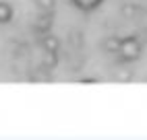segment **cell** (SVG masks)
<instances>
[{
    "instance_id": "obj_3",
    "label": "cell",
    "mask_w": 147,
    "mask_h": 140,
    "mask_svg": "<svg viewBox=\"0 0 147 140\" xmlns=\"http://www.w3.org/2000/svg\"><path fill=\"white\" fill-rule=\"evenodd\" d=\"M11 19H13V6L4 0H0V25L11 23Z\"/></svg>"
},
{
    "instance_id": "obj_1",
    "label": "cell",
    "mask_w": 147,
    "mask_h": 140,
    "mask_svg": "<svg viewBox=\"0 0 147 140\" xmlns=\"http://www.w3.org/2000/svg\"><path fill=\"white\" fill-rule=\"evenodd\" d=\"M116 54H118L120 60H124V62H135V60L141 56V43H139V39L133 37V35L122 37Z\"/></svg>"
},
{
    "instance_id": "obj_4",
    "label": "cell",
    "mask_w": 147,
    "mask_h": 140,
    "mask_svg": "<svg viewBox=\"0 0 147 140\" xmlns=\"http://www.w3.org/2000/svg\"><path fill=\"white\" fill-rule=\"evenodd\" d=\"M118 45H120V39L118 37L106 39V49H108V52H118Z\"/></svg>"
},
{
    "instance_id": "obj_2",
    "label": "cell",
    "mask_w": 147,
    "mask_h": 140,
    "mask_svg": "<svg viewBox=\"0 0 147 140\" xmlns=\"http://www.w3.org/2000/svg\"><path fill=\"white\" fill-rule=\"evenodd\" d=\"M75 8H79V11H83V13H91V11H95L97 6H100L104 0H68Z\"/></svg>"
}]
</instances>
